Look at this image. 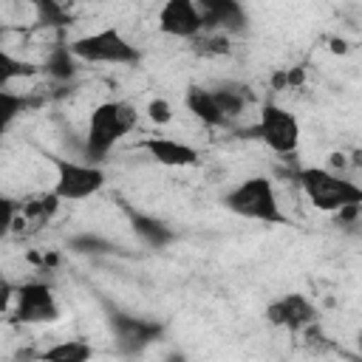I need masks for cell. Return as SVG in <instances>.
Wrapping results in <instances>:
<instances>
[{
  "label": "cell",
  "mask_w": 362,
  "mask_h": 362,
  "mask_svg": "<svg viewBox=\"0 0 362 362\" xmlns=\"http://www.w3.org/2000/svg\"><path fill=\"white\" fill-rule=\"evenodd\" d=\"M139 124V110L127 99H105L88 116V130L82 141V161L102 164L107 153Z\"/></svg>",
  "instance_id": "obj_1"
},
{
  "label": "cell",
  "mask_w": 362,
  "mask_h": 362,
  "mask_svg": "<svg viewBox=\"0 0 362 362\" xmlns=\"http://www.w3.org/2000/svg\"><path fill=\"white\" fill-rule=\"evenodd\" d=\"M320 212L337 215L351 204H362V187L348 175H337L328 167H291L286 173Z\"/></svg>",
  "instance_id": "obj_2"
},
{
  "label": "cell",
  "mask_w": 362,
  "mask_h": 362,
  "mask_svg": "<svg viewBox=\"0 0 362 362\" xmlns=\"http://www.w3.org/2000/svg\"><path fill=\"white\" fill-rule=\"evenodd\" d=\"M221 204L246 221H257V223H269V226H283L288 218L283 212V204L277 198V187L269 175H249L243 181H238L232 189L223 192Z\"/></svg>",
  "instance_id": "obj_3"
},
{
  "label": "cell",
  "mask_w": 362,
  "mask_h": 362,
  "mask_svg": "<svg viewBox=\"0 0 362 362\" xmlns=\"http://www.w3.org/2000/svg\"><path fill=\"white\" fill-rule=\"evenodd\" d=\"M68 48L82 65H139L141 59V51L116 25L74 37Z\"/></svg>",
  "instance_id": "obj_4"
},
{
  "label": "cell",
  "mask_w": 362,
  "mask_h": 362,
  "mask_svg": "<svg viewBox=\"0 0 362 362\" xmlns=\"http://www.w3.org/2000/svg\"><path fill=\"white\" fill-rule=\"evenodd\" d=\"M252 139H260L272 153H277V156H291V153H297V147H300V136H303V130H300V119L288 110V107H283V105H277V102H263L260 105V113H257V122L246 130Z\"/></svg>",
  "instance_id": "obj_5"
},
{
  "label": "cell",
  "mask_w": 362,
  "mask_h": 362,
  "mask_svg": "<svg viewBox=\"0 0 362 362\" xmlns=\"http://www.w3.org/2000/svg\"><path fill=\"white\" fill-rule=\"evenodd\" d=\"M54 164V192L59 201H85L93 198L105 187V170L102 164L90 161H76L65 156H48Z\"/></svg>",
  "instance_id": "obj_6"
},
{
  "label": "cell",
  "mask_w": 362,
  "mask_h": 362,
  "mask_svg": "<svg viewBox=\"0 0 362 362\" xmlns=\"http://www.w3.org/2000/svg\"><path fill=\"white\" fill-rule=\"evenodd\" d=\"M11 317L20 325H48L59 320V303L48 283L25 280L14 288V311Z\"/></svg>",
  "instance_id": "obj_7"
},
{
  "label": "cell",
  "mask_w": 362,
  "mask_h": 362,
  "mask_svg": "<svg viewBox=\"0 0 362 362\" xmlns=\"http://www.w3.org/2000/svg\"><path fill=\"white\" fill-rule=\"evenodd\" d=\"M107 320H110V331H113L116 348L124 356L141 354L144 348H150L153 342H158V337L164 334V328L158 322L141 320V317H133V314H124L119 308H110V317Z\"/></svg>",
  "instance_id": "obj_8"
},
{
  "label": "cell",
  "mask_w": 362,
  "mask_h": 362,
  "mask_svg": "<svg viewBox=\"0 0 362 362\" xmlns=\"http://www.w3.org/2000/svg\"><path fill=\"white\" fill-rule=\"evenodd\" d=\"M156 25L164 37L173 40H195L204 34V17L195 0H167L158 6Z\"/></svg>",
  "instance_id": "obj_9"
},
{
  "label": "cell",
  "mask_w": 362,
  "mask_h": 362,
  "mask_svg": "<svg viewBox=\"0 0 362 362\" xmlns=\"http://www.w3.org/2000/svg\"><path fill=\"white\" fill-rule=\"evenodd\" d=\"M266 320L277 328H288V331L300 334L317 322V305L308 300V294L288 291L266 305Z\"/></svg>",
  "instance_id": "obj_10"
},
{
  "label": "cell",
  "mask_w": 362,
  "mask_h": 362,
  "mask_svg": "<svg viewBox=\"0 0 362 362\" xmlns=\"http://www.w3.org/2000/svg\"><path fill=\"white\" fill-rule=\"evenodd\" d=\"M204 17V31L209 34H243L249 28L246 8L238 0H201L198 3Z\"/></svg>",
  "instance_id": "obj_11"
},
{
  "label": "cell",
  "mask_w": 362,
  "mask_h": 362,
  "mask_svg": "<svg viewBox=\"0 0 362 362\" xmlns=\"http://www.w3.org/2000/svg\"><path fill=\"white\" fill-rule=\"evenodd\" d=\"M139 150H144L153 161L164 167H192L201 158V153L192 144L173 139V136H147L139 141Z\"/></svg>",
  "instance_id": "obj_12"
},
{
  "label": "cell",
  "mask_w": 362,
  "mask_h": 362,
  "mask_svg": "<svg viewBox=\"0 0 362 362\" xmlns=\"http://www.w3.org/2000/svg\"><path fill=\"white\" fill-rule=\"evenodd\" d=\"M127 221H130L133 235L150 249H167L175 240V229L167 221L156 218V215H147V212H139V209L127 206Z\"/></svg>",
  "instance_id": "obj_13"
},
{
  "label": "cell",
  "mask_w": 362,
  "mask_h": 362,
  "mask_svg": "<svg viewBox=\"0 0 362 362\" xmlns=\"http://www.w3.org/2000/svg\"><path fill=\"white\" fill-rule=\"evenodd\" d=\"M184 107L204 124V127H226V116L218 110L215 105V96H212V88H204V85H189L187 93H184Z\"/></svg>",
  "instance_id": "obj_14"
},
{
  "label": "cell",
  "mask_w": 362,
  "mask_h": 362,
  "mask_svg": "<svg viewBox=\"0 0 362 362\" xmlns=\"http://www.w3.org/2000/svg\"><path fill=\"white\" fill-rule=\"evenodd\" d=\"M212 96H215V105L218 110L226 116V122H235L246 113L249 102H252V90L240 82H221L212 88Z\"/></svg>",
  "instance_id": "obj_15"
},
{
  "label": "cell",
  "mask_w": 362,
  "mask_h": 362,
  "mask_svg": "<svg viewBox=\"0 0 362 362\" xmlns=\"http://www.w3.org/2000/svg\"><path fill=\"white\" fill-rule=\"evenodd\" d=\"M40 362H90L93 348L85 339H59L37 354Z\"/></svg>",
  "instance_id": "obj_16"
},
{
  "label": "cell",
  "mask_w": 362,
  "mask_h": 362,
  "mask_svg": "<svg viewBox=\"0 0 362 362\" xmlns=\"http://www.w3.org/2000/svg\"><path fill=\"white\" fill-rule=\"evenodd\" d=\"M79 59L71 54V48H68V42H59V45H54L51 51H48V57L42 59V71L54 79V82H71L74 76H76V71H79Z\"/></svg>",
  "instance_id": "obj_17"
},
{
  "label": "cell",
  "mask_w": 362,
  "mask_h": 362,
  "mask_svg": "<svg viewBox=\"0 0 362 362\" xmlns=\"http://www.w3.org/2000/svg\"><path fill=\"white\" fill-rule=\"evenodd\" d=\"M59 206H62V201H59L57 192L51 189V192H40V195L23 201V204H20V212H23V218H25L31 226H42V223H48V221L54 218V212H57Z\"/></svg>",
  "instance_id": "obj_18"
},
{
  "label": "cell",
  "mask_w": 362,
  "mask_h": 362,
  "mask_svg": "<svg viewBox=\"0 0 362 362\" xmlns=\"http://www.w3.org/2000/svg\"><path fill=\"white\" fill-rule=\"evenodd\" d=\"M42 99H34L31 93H17V90H11V88H0V124H3V130H8L11 127V122L20 116V113H25V110H31V107H37Z\"/></svg>",
  "instance_id": "obj_19"
},
{
  "label": "cell",
  "mask_w": 362,
  "mask_h": 362,
  "mask_svg": "<svg viewBox=\"0 0 362 362\" xmlns=\"http://www.w3.org/2000/svg\"><path fill=\"white\" fill-rule=\"evenodd\" d=\"M40 71H42V65H34L28 59H20L8 48L0 51V88H11L14 79H28V76H37Z\"/></svg>",
  "instance_id": "obj_20"
},
{
  "label": "cell",
  "mask_w": 362,
  "mask_h": 362,
  "mask_svg": "<svg viewBox=\"0 0 362 362\" xmlns=\"http://www.w3.org/2000/svg\"><path fill=\"white\" fill-rule=\"evenodd\" d=\"M192 51L198 57H226L232 51V42H229L226 34H209V31H204L201 37L192 40Z\"/></svg>",
  "instance_id": "obj_21"
},
{
  "label": "cell",
  "mask_w": 362,
  "mask_h": 362,
  "mask_svg": "<svg viewBox=\"0 0 362 362\" xmlns=\"http://www.w3.org/2000/svg\"><path fill=\"white\" fill-rule=\"evenodd\" d=\"M34 14H37V23L40 25H68L71 23V14H68V6L62 3H54V0H45V3H34Z\"/></svg>",
  "instance_id": "obj_22"
},
{
  "label": "cell",
  "mask_w": 362,
  "mask_h": 362,
  "mask_svg": "<svg viewBox=\"0 0 362 362\" xmlns=\"http://www.w3.org/2000/svg\"><path fill=\"white\" fill-rule=\"evenodd\" d=\"M144 116L156 124V127H164V124H170L173 122V105H170V99H164V96H153L150 102H147V107H144Z\"/></svg>",
  "instance_id": "obj_23"
},
{
  "label": "cell",
  "mask_w": 362,
  "mask_h": 362,
  "mask_svg": "<svg viewBox=\"0 0 362 362\" xmlns=\"http://www.w3.org/2000/svg\"><path fill=\"white\" fill-rule=\"evenodd\" d=\"M359 218H362V204H351V206H345V209H339L334 215V221L342 223V226H356Z\"/></svg>",
  "instance_id": "obj_24"
},
{
  "label": "cell",
  "mask_w": 362,
  "mask_h": 362,
  "mask_svg": "<svg viewBox=\"0 0 362 362\" xmlns=\"http://www.w3.org/2000/svg\"><path fill=\"white\" fill-rule=\"evenodd\" d=\"M331 173H337V175H345L348 170H351V161H348V153H342V150H334V153H328V164H325Z\"/></svg>",
  "instance_id": "obj_25"
},
{
  "label": "cell",
  "mask_w": 362,
  "mask_h": 362,
  "mask_svg": "<svg viewBox=\"0 0 362 362\" xmlns=\"http://www.w3.org/2000/svg\"><path fill=\"white\" fill-rule=\"evenodd\" d=\"M305 85V68H286V88L288 90H300Z\"/></svg>",
  "instance_id": "obj_26"
},
{
  "label": "cell",
  "mask_w": 362,
  "mask_h": 362,
  "mask_svg": "<svg viewBox=\"0 0 362 362\" xmlns=\"http://www.w3.org/2000/svg\"><path fill=\"white\" fill-rule=\"evenodd\" d=\"M348 161H351V170H354V173H362V147L351 150V153H348Z\"/></svg>",
  "instance_id": "obj_27"
},
{
  "label": "cell",
  "mask_w": 362,
  "mask_h": 362,
  "mask_svg": "<svg viewBox=\"0 0 362 362\" xmlns=\"http://www.w3.org/2000/svg\"><path fill=\"white\" fill-rule=\"evenodd\" d=\"M328 42H331L328 48H331L334 54H348V42H345V40H339V37H331Z\"/></svg>",
  "instance_id": "obj_28"
},
{
  "label": "cell",
  "mask_w": 362,
  "mask_h": 362,
  "mask_svg": "<svg viewBox=\"0 0 362 362\" xmlns=\"http://www.w3.org/2000/svg\"><path fill=\"white\" fill-rule=\"evenodd\" d=\"M356 348H359V356H362V331L356 334Z\"/></svg>",
  "instance_id": "obj_29"
},
{
  "label": "cell",
  "mask_w": 362,
  "mask_h": 362,
  "mask_svg": "<svg viewBox=\"0 0 362 362\" xmlns=\"http://www.w3.org/2000/svg\"><path fill=\"white\" fill-rule=\"evenodd\" d=\"M170 362H184V356H178V354H173V356H170Z\"/></svg>",
  "instance_id": "obj_30"
},
{
  "label": "cell",
  "mask_w": 362,
  "mask_h": 362,
  "mask_svg": "<svg viewBox=\"0 0 362 362\" xmlns=\"http://www.w3.org/2000/svg\"><path fill=\"white\" fill-rule=\"evenodd\" d=\"M354 362H362V356H359V359H354Z\"/></svg>",
  "instance_id": "obj_31"
}]
</instances>
